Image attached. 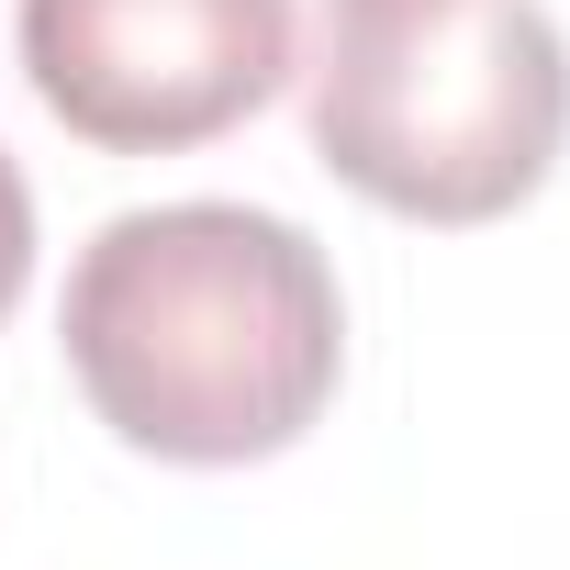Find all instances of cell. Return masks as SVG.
Masks as SVG:
<instances>
[{"label": "cell", "mask_w": 570, "mask_h": 570, "mask_svg": "<svg viewBox=\"0 0 570 570\" xmlns=\"http://www.w3.org/2000/svg\"><path fill=\"white\" fill-rule=\"evenodd\" d=\"M68 370L90 414L179 470L279 459L347 370L336 268L292 213L157 202L112 213L68 268Z\"/></svg>", "instance_id": "cell-1"}, {"label": "cell", "mask_w": 570, "mask_h": 570, "mask_svg": "<svg viewBox=\"0 0 570 570\" xmlns=\"http://www.w3.org/2000/svg\"><path fill=\"white\" fill-rule=\"evenodd\" d=\"M314 157L403 224H492L570 146V46L548 0H325Z\"/></svg>", "instance_id": "cell-2"}, {"label": "cell", "mask_w": 570, "mask_h": 570, "mask_svg": "<svg viewBox=\"0 0 570 570\" xmlns=\"http://www.w3.org/2000/svg\"><path fill=\"white\" fill-rule=\"evenodd\" d=\"M23 79L79 146L179 157L292 79V0H23Z\"/></svg>", "instance_id": "cell-3"}, {"label": "cell", "mask_w": 570, "mask_h": 570, "mask_svg": "<svg viewBox=\"0 0 570 570\" xmlns=\"http://www.w3.org/2000/svg\"><path fill=\"white\" fill-rule=\"evenodd\" d=\"M23 279H35V190H23L12 146H0V314L23 303Z\"/></svg>", "instance_id": "cell-4"}]
</instances>
